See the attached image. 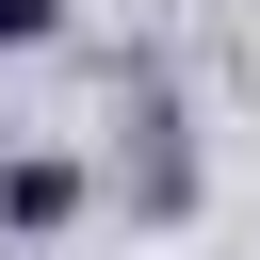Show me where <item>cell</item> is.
Here are the masks:
<instances>
[{
    "instance_id": "cell-1",
    "label": "cell",
    "mask_w": 260,
    "mask_h": 260,
    "mask_svg": "<svg viewBox=\"0 0 260 260\" xmlns=\"http://www.w3.org/2000/svg\"><path fill=\"white\" fill-rule=\"evenodd\" d=\"M0 211H16V228H65L81 179H65V162H0Z\"/></svg>"
},
{
    "instance_id": "cell-2",
    "label": "cell",
    "mask_w": 260,
    "mask_h": 260,
    "mask_svg": "<svg viewBox=\"0 0 260 260\" xmlns=\"http://www.w3.org/2000/svg\"><path fill=\"white\" fill-rule=\"evenodd\" d=\"M0 49H49V0H0Z\"/></svg>"
}]
</instances>
